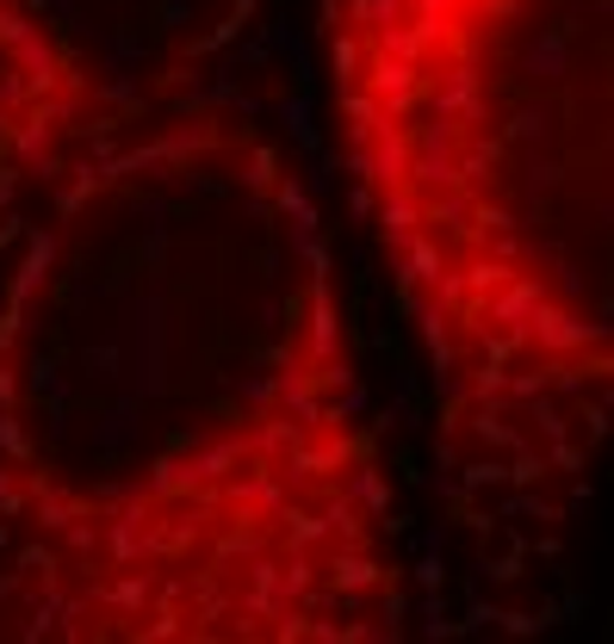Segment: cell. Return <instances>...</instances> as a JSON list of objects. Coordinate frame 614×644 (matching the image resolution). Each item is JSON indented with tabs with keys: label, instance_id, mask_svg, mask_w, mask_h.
Returning a JSON list of instances; mask_svg holds the SVG:
<instances>
[{
	"label": "cell",
	"instance_id": "cell-42",
	"mask_svg": "<svg viewBox=\"0 0 614 644\" xmlns=\"http://www.w3.org/2000/svg\"><path fill=\"white\" fill-rule=\"evenodd\" d=\"M242 180H249L254 192H268L273 180H280V156H273V149H254V156H249V173H242Z\"/></svg>",
	"mask_w": 614,
	"mask_h": 644
},
{
	"label": "cell",
	"instance_id": "cell-8",
	"mask_svg": "<svg viewBox=\"0 0 614 644\" xmlns=\"http://www.w3.org/2000/svg\"><path fill=\"white\" fill-rule=\"evenodd\" d=\"M205 515H211V503L180 508V496H174V515L168 520L149 515V558H187V551L199 546V534H205Z\"/></svg>",
	"mask_w": 614,
	"mask_h": 644
},
{
	"label": "cell",
	"instance_id": "cell-44",
	"mask_svg": "<svg viewBox=\"0 0 614 644\" xmlns=\"http://www.w3.org/2000/svg\"><path fill=\"white\" fill-rule=\"evenodd\" d=\"M118 366H125V353H118L112 341L87 347V372H94V378H118Z\"/></svg>",
	"mask_w": 614,
	"mask_h": 644
},
{
	"label": "cell",
	"instance_id": "cell-61",
	"mask_svg": "<svg viewBox=\"0 0 614 644\" xmlns=\"http://www.w3.org/2000/svg\"><path fill=\"white\" fill-rule=\"evenodd\" d=\"M7 130H13V125H7V118H0V149H7Z\"/></svg>",
	"mask_w": 614,
	"mask_h": 644
},
{
	"label": "cell",
	"instance_id": "cell-43",
	"mask_svg": "<svg viewBox=\"0 0 614 644\" xmlns=\"http://www.w3.org/2000/svg\"><path fill=\"white\" fill-rule=\"evenodd\" d=\"M423 632H428V638H447V632H454V620H447V601H441V589H428V601H423Z\"/></svg>",
	"mask_w": 614,
	"mask_h": 644
},
{
	"label": "cell",
	"instance_id": "cell-10",
	"mask_svg": "<svg viewBox=\"0 0 614 644\" xmlns=\"http://www.w3.org/2000/svg\"><path fill=\"white\" fill-rule=\"evenodd\" d=\"M94 601L106 613H118V620H137V613L156 601V577H149L143 564H118L112 582H94Z\"/></svg>",
	"mask_w": 614,
	"mask_h": 644
},
{
	"label": "cell",
	"instance_id": "cell-36",
	"mask_svg": "<svg viewBox=\"0 0 614 644\" xmlns=\"http://www.w3.org/2000/svg\"><path fill=\"white\" fill-rule=\"evenodd\" d=\"M0 453L13 458V465H32V434L19 422L13 409H0Z\"/></svg>",
	"mask_w": 614,
	"mask_h": 644
},
{
	"label": "cell",
	"instance_id": "cell-25",
	"mask_svg": "<svg viewBox=\"0 0 614 644\" xmlns=\"http://www.w3.org/2000/svg\"><path fill=\"white\" fill-rule=\"evenodd\" d=\"M273 118H280L285 130H292V142H299V149H323V137H316V125H311V94H285L280 106H273Z\"/></svg>",
	"mask_w": 614,
	"mask_h": 644
},
{
	"label": "cell",
	"instance_id": "cell-6",
	"mask_svg": "<svg viewBox=\"0 0 614 644\" xmlns=\"http://www.w3.org/2000/svg\"><path fill=\"white\" fill-rule=\"evenodd\" d=\"M428 106L441 112V118H454V125H485V75H478V63L447 68L441 87L428 94Z\"/></svg>",
	"mask_w": 614,
	"mask_h": 644
},
{
	"label": "cell",
	"instance_id": "cell-20",
	"mask_svg": "<svg viewBox=\"0 0 614 644\" xmlns=\"http://www.w3.org/2000/svg\"><path fill=\"white\" fill-rule=\"evenodd\" d=\"M454 161H459V187H485L490 173H497V161H503V137H466L454 149Z\"/></svg>",
	"mask_w": 614,
	"mask_h": 644
},
{
	"label": "cell",
	"instance_id": "cell-38",
	"mask_svg": "<svg viewBox=\"0 0 614 644\" xmlns=\"http://www.w3.org/2000/svg\"><path fill=\"white\" fill-rule=\"evenodd\" d=\"M19 570H25V577H44V589H56V551L44 546V539H32V546H19Z\"/></svg>",
	"mask_w": 614,
	"mask_h": 644
},
{
	"label": "cell",
	"instance_id": "cell-7",
	"mask_svg": "<svg viewBox=\"0 0 614 644\" xmlns=\"http://www.w3.org/2000/svg\"><path fill=\"white\" fill-rule=\"evenodd\" d=\"M137 378H143V397H156L168 384V316H162L156 298L137 310Z\"/></svg>",
	"mask_w": 614,
	"mask_h": 644
},
{
	"label": "cell",
	"instance_id": "cell-13",
	"mask_svg": "<svg viewBox=\"0 0 614 644\" xmlns=\"http://www.w3.org/2000/svg\"><path fill=\"white\" fill-rule=\"evenodd\" d=\"M13 68H19V81L32 87V99H50L56 87H63V56L50 50V38H44V32L19 38V44H13Z\"/></svg>",
	"mask_w": 614,
	"mask_h": 644
},
{
	"label": "cell",
	"instance_id": "cell-26",
	"mask_svg": "<svg viewBox=\"0 0 614 644\" xmlns=\"http://www.w3.org/2000/svg\"><path fill=\"white\" fill-rule=\"evenodd\" d=\"M516 273V261H503V254H472L466 267H459V279H466V292H478V298H490L497 285Z\"/></svg>",
	"mask_w": 614,
	"mask_h": 644
},
{
	"label": "cell",
	"instance_id": "cell-35",
	"mask_svg": "<svg viewBox=\"0 0 614 644\" xmlns=\"http://www.w3.org/2000/svg\"><path fill=\"white\" fill-rule=\"evenodd\" d=\"M547 391V360L540 366H509V384H503V403H528V397Z\"/></svg>",
	"mask_w": 614,
	"mask_h": 644
},
{
	"label": "cell",
	"instance_id": "cell-19",
	"mask_svg": "<svg viewBox=\"0 0 614 644\" xmlns=\"http://www.w3.org/2000/svg\"><path fill=\"white\" fill-rule=\"evenodd\" d=\"M552 137H559V112H552L547 99H521L503 125V142H521V149H540V142H552Z\"/></svg>",
	"mask_w": 614,
	"mask_h": 644
},
{
	"label": "cell",
	"instance_id": "cell-34",
	"mask_svg": "<svg viewBox=\"0 0 614 644\" xmlns=\"http://www.w3.org/2000/svg\"><path fill=\"white\" fill-rule=\"evenodd\" d=\"M354 415H366V384H354V378H347L342 397H335V403H323V427H347Z\"/></svg>",
	"mask_w": 614,
	"mask_h": 644
},
{
	"label": "cell",
	"instance_id": "cell-23",
	"mask_svg": "<svg viewBox=\"0 0 614 644\" xmlns=\"http://www.w3.org/2000/svg\"><path fill=\"white\" fill-rule=\"evenodd\" d=\"M149 496H156V503H174V496H199V489H192V472H187V453H168V458H156V465H149Z\"/></svg>",
	"mask_w": 614,
	"mask_h": 644
},
{
	"label": "cell",
	"instance_id": "cell-50",
	"mask_svg": "<svg viewBox=\"0 0 614 644\" xmlns=\"http://www.w3.org/2000/svg\"><path fill=\"white\" fill-rule=\"evenodd\" d=\"M583 434H590V441H602V434H608V397H596V403L583 409Z\"/></svg>",
	"mask_w": 614,
	"mask_h": 644
},
{
	"label": "cell",
	"instance_id": "cell-11",
	"mask_svg": "<svg viewBox=\"0 0 614 644\" xmlns=\"http://www.w3.org/2000/svg\"><path fill=\"white\" fill-rule=\"evenodd\" d=\"M392 254H397V279H404V292H435V279H441V267H447V249L428 236V230L404 236Z\"/></svg>",
	"mask_w": 614,
	"mask_h": 644
},
{
	"label": "cell",
	"instance_id": "cell-53",
	"mask_svg": "<svg viewBox=\"0 0 614 644\" xmlns=\"http://www.w3.org/2000/svg\"><path fill=\"white\" fill-rule=\"evenodd\" d=\"M273 384H280V378H249V384H242L249 409H268V403H273Z\"/></svg>",
	"mask_w": 614,
	"mask_h": 644
},
{
	"label": "cell",
	"instance_id": "cell-16",
	"mask_svg": "<svg viewBox=\"0 0 614 644\" xmlns=\"http://www.w3.org/2000/svg\"><path fill=\"white\" fill-rule=\"evenodd\" d=\"M242 441H249V453L254 458H285V453H292V446H299L304 441V427L299 422H292V415H285V409H261V415H254V427H249V434H242Z\"/></svg>",
	"mask_w": 614,
	"mask_h": 644
},
{
	"label": "cell",
	"instance_id": "cell-40",
	"mask_svg": "<svg viewBox=\"0 0 614 644\" xmlns=\"http://www.w3.org/2000/svg\"><path fill=\"white\" fill-rule=\"evenodd\" d=\"M100 187H106V173H94V168H75V180H69V187H63V199H56V204H63V218H69V211H81V204L94 199Z\"/></svg>",
	"mask_w": 614,
	"mask_h": 644
},
{
	"label": "cell",
	"instance_id": "cell-37",
	"mask_svg": "<svg viewBox=\"0 0 614 644\" xmlns=\"http://www.w3.org/2000/svg\"><path fill=\"white\" fill-rule=\"evenodd\" d=\"M454 472H459V489H466V496L503 484V465H497V458H466V465H454Z\"/></svg>",
	"mask_w": 614,
	"mask_h": 644
},
{
	"label": "cell",
	"instance_id": "cell-41",
	"mask_svg": "<svg viewBox=\"0 0 614 644\" xmlns=\"http://www.w3.org/2000/svg\"><path fill=\"white\" fill-rule=\"evenodd\" d=\"M131 415H137V403H118V409L106 415V422H100V434H94V441H100V446H125V441H131V427H137Z\"/></svg>",
	"mask_w": 614,
	"mask_h": 644
},
{
	"label": "cell",
	"instance_id": "cell-15",
	"mask_svg": "<svg viewBox=\"0 0 614 644\" xmlns=\"http://www.w3.org/2000/svg\"><path fill=\"white\" fill-rule=\"evenodd\" d=\"M330 582L342 589V601L354 608V601L366 595V589H378L385 582V570L366 558V546H335V558H330Z\"/></svg>",
	"mask_w": 614,
	"mask_h": 644
},
{
	"label": "cell",
	"instance_id": "cell-32",
	"mask_svg": "<svg viewBox=\"0 0 614 644\" xmlns=\"http://www.w3.org/2000/svg\"><path fill=\"white\" fill-rule=\"evenodd\" d=\"M521 409H528V422L540 427V441H559V434H571V422H565V409H559V397L540 391V397H528Z\"/></svg>",
	"mask_w": 614,
	"mask_h": 644
},
{
	"label": "cell",
	"instance_id": "cell-18",
	"mask_svg": "<svg viewBox=\"0 0 614 644\" xmlns=\"http://www.w3.org/2000/svg\"><path fill=\"white\" fill-rule=\"evenodd\" d=\"M50 267H56V236L38 230V236H25V261H19V273H13V310L32 304V292L50 279Z\"/></svg>",
	"mask_w": 614,
	"mask_h": 644
},
{
	"label": "cell",
	"instance_id": "cell-24",
	"mask_svg": "<svg viewBox=\"0 0 614 644\" xmlns=\"http://www.w3.org/2000/svg\"><path fill=\"white\" fill-rule=\"evenodd\" d=\"M342 118H347V137L354 142H366L378 125H385V106H378L366 87H342Z\"/></svg>",
	"mask_w": 614,
	"mask_h": 644
},
{
	"label": "cell",
	"instance_id": "cell-60",
	"mask_svg": "<svg viewBox=\"0 0 614 644\" xmlns=\"http://www.w3.org/2000/svg\"><path fill=\"white\" fill-rule=\"evenodd\" d=\"M0 112H7V68H0Z\"/></svg>",
	"mask_w": 614,
	"mask_h": 644
},
{
	"label": "cell",
	"instance_id": "cell-27",
	"mask_svg": "<svg viewBox=\"0 0 614 644\" xmlns=\"http://www.w3.org/2000/svg\"><path fill=\"white\" fill-rule=\"evenodd\" d=\"M330 63H335V81L342 87H354L361 81V68H366V32H335V50H330Z\"/></svg>",
	"mask_w": 614,
	"mask_h": 644
},
{
	"label": "cell",
	"instance_id": "cell-55",
	"mask_svg": "<svg viewBox=\"0 0 614 644\" xmlns=\"http://www.w3.org/2000/svg\"><path fill=\"white\" fill-rule=\"evenodd\" d=\"M454 626H497V608H490V601H472L466 620H454Z\"/></svg>",
	"mask_w": 614,
	"mask_h": 644
},
{
	"label": "cell",
	"instance_id": "cell-58",
	"mask_svg": "<svg viewBox=\"0 0 614 644\" xmlns=\"http://www.w3.org/2000/svg\"><path fill=\"white\" fill-rule=\"evenodd\" d=\"M435 458H441V472H454V465H459V446L441 434V446H435Z\"/></svg>",
	"mask_w": 614,
	"mask_h": 644
},
{
	"label": "cell",
	"instance_id": "cell-4",
	"mask_svg": "<svg viewBox=\"0 0 614 644\" xmlns=\"http://www.w3.org/2000/svg\"><path fill=\"white\" fill-rule=\"evenodd\" d=\"M540 298H552V285H547V273H509L497 292L485 298V316H490V329H521L528 316H534V304Z\"/></svg>",
	"mask_w": 614,
	"mask_h": 644
},
{
	"label": "cell",
	"instance_id": "cell-45",
	"mask_svg": "<svg viewBox=\"0 0 614 644\" xmlns=\"http://www.w3.org/2000/svg\"><path fill=\"white\" fill-rule=\"evenodd\" d=\"M32 32H38V25L19 13V7H0V44H7V50H13L19 38H32Z\"/></svg>",
	"mask_w": 614,
	"mask_h": 644
},
{
	"label": "cell",
	"instance_id": "cell-59",
	"mask_svg": "<svg viewBox=\"0 0 614 644\" xmlns=\"http://www.w3.org/2000/svg\"><path fill=\"white\" fill-rule=\"evenodd\" d=\"M13 589H19V577H0V601H13Z\"/></svg>",
	"mask_w": 614,
	"mask_h": 644
},
{
	"label": "cell",
	"instance_id": "cell-33",
	"mask_svg": "<svg viewBox=\"0 0 614 644\" xmlns=\"http://www.w3.org/2000/svg\"><path fill=\"white\" fill-rule=\"evenodd\" d=\"M63 613H69V595L44 589V601H38L32 620H25V638H50V632H63Z\"/></svg>",
	"mask_w": 614,
	"mask_h": 644
},
{
	"label": "cell",
	"instance_id": "cell-3",
	"mask_svg": "<svg viewBox=\"0 0 614 644\" xmlns=\"http://www.w3.org/2000/svg\"><path fill=\"white\" fill-rule=\"evenodd\" d=\"M571 38H577V19L540 25V32L521 44V75H534L540 87H565L571 81Z\"/></svg>",
	"mask_w": 614,
	"mask_h": 644
},
{
	"label": "cell",
	"instance_id": "cell-5",
	"mask_svg": "<svg viewBox=\"0 0 614 644\" xmlns=\"http://www.w3.org/2000/svg\"><path fill=\"white\" fill-rule=\"evenodd\" d=\"M249 441L242 434H218V441H187V472H192V489H218L223 477H237L249 465Z\"/></svg>",
	"mask_w": 614,
	"mask_h": 644
},
{
	"label": "cell",
	"instance_id": "cell-29",
	"mask_svg": "<svg viewBox=\"0 0 614 644\" xmlns=\"http://www.w3.org/2000/svg\"><path fill=\"white\" fill-rule=\"evenodd\" d=\"M63 546H69V558H75V564H100V515H87V508H81V515L63 527Z\"/></svg>",
	"mask_w": 614,
	"mask_h": 644
},
{
	"label": "cell",
	"instance_id": "cell-51",
	"mask_svg": "<svg viewBox=\"0 0 614 644\" xmlns=\"http://www.w3.org/2000/svg\"><path fill=\"white\" fill-rule=\"evenodd\" d=\"M342 168L354 173V180H366V187H373V149H366V142H354V149H347Z\"/></svg>",
	"mask_w": 614,
	"mask_h": 644
},
{
	"label": "cell",
	"instance_id": "cell-39",
	"mask_svg": "<svg viewBox=\"0 0 614 644\" xmlns=\"http://www.w3.org/2000/svg\"><path fill=\"white\" fill-rule=\"evenodd\" d=\"M25 384H32L38 397H56V403H63V391H69V384H63V366L44 360V353H38V360L25 366Z\"/></svg>",
	"mask_w": 614,
	"mask_h": 644
},
{
	"label": "cell",
	"instance_id": "cell-48",
	"mask_svg": "<svg viewBox=\"0 0 614 644\" xmlns=\"http://www.w3.org/2000/svg\"><path fill=\"white\" fill-rule=\"evenodd\" d=\"M25 503H32V496H25L13 477L0 472V515H7V520H25Z\"/></svg>",
	"mask_w": 614,
	"mask_h": 644
},
{
	"label": "cell",
	"instance_id": "cell-57",
	"mask_svg": "<svg viewBox=\"0 0 614 644\" xmlns=\"http://www.w3.org/2000/svg\"><path fill=\"white\" fill-rule=\"evenodd\" d=\"M447 546V527H428L423 539H416V551H441Z\"/></svg>",
	"mask_w": 614,
	"mask_h": 644
},
{
	"label": "cell",
	"instance_id": "cell-2",
	"mask_svg": "<svg viewBox=\"0 0 614 644\" xmlns=\"http://www.w3.org/2000/svg\"><path fill=\"white\" fill-rule=\"evenodd\" d=\"M354 87H366V94L385 106V118H409L416 112V99L428 94V68L423 63H409V56H385V50L366 44V68Z\"/></svg>",
	"mask_w": 614,
	"mask_h": 644
},
{
	"label": "cell",
	"instance_id": "cell-12",
	"mask_svg": "<svg viewBox=\"0 0 614 644\" xmlns=\"http://www.w3.org/2000/svg\"><path fill=\"white\" fill-rule=\"evenodd\" d=\"M373 218H378V236H385V249H397L404 236H416L423 230V192L409 187H378V204H373Z\"/></svg>",
	"mask_w": 614,
	"mask_h": 644
},
{
	"label": "cell",
	"instance_id": "cell-47",
	"mask_svg": "<svg viewBox=\"0 0 614 644\" xmlns=\"http://www.w3.org/2000/svg\"><path fill=\"white\" fill-rule=\"evenodd\" d=\"M497 626L516 632V638H534V632L547 626V613H503V608H497Z\"/></svg>",
	"mask_w": 614,
	"mask_h": 644
},
{
	"label": "cell",
	"instance_id": "cell-49",
	"mask_svg": "<svg viewBox=\"0 0 614 644\" xmlns=\"http://www.w3.org/2000/svg\"><path fill=\"white\" fill-rule=\"evenodd\" d=\"M528 180H534V192H540V187H559V180H565V161H552V156L540 161V156H534V161H528Z\"/></svg>",
	"mask_w": 614,
	"mask_h": 644
},
{
	"label": "cell",
	"instance_id": "cell-52",
	"mask_svg": "<svg viewBox=\"0 0 614 644\" xmlns=\"http://www.w3.org/2000/svg\"><path fill=\"white\" fill-rule=\"evenodd\" d=\"M342 25H347V19H342V0H316V32H342Z\"/></svg>",
	"mask_w": 614,
	"mask_h": 644
},
{
	"label": "cell",
	"instance_id": "cell-9",
	"mask_svg": "<svg viewBox=\"0 0 614 644\" xmlns=\"http://www.w3.org/2000/svg\"><path fill=\"white\" fill-rule=\"evenodd\" d=\"M459 427H466L478 446H490V453H516L521 441H534V434H528V427H521L503 403H466V409H459Z\"/></svg>",
	"mask_w": 614,
	"mask_h": 644
},
{
	"label": "cell",
	"instance_id": "cell-30",
	"mask_svg": "<svg viewBox=\"0 0 614 644\" xmlns=\"http://www.w3.org/2000/svg\"><path fill=\"white\" fill-rule=\"evenodd\" d=\"M503 384H509V366L478 360L472 372H466V403H503Z\"/></svg>",
	"mask_w": 614,
	"mask_h": 644
},
{
	"label": "cell",
	"instance_id": "cell-1",
	"mask_svg": "<svg viewBox=\"0 0 614 644\" xmlns=\"http://www.w3.org/2000/svg\"><path fill=\"white\" fill-rule=\"evenodd\" d=\"M521 335H528V353H540V360H559V353H583L590 341L608 347V323H590L577 304H559V298H540V304H534V316L521 323Z\"/></svg>",
	"mask_w": 614,
	"mask_h": 644
},
{
	"label": "cell",
	"instance_id": "cell-46",
	"mask_svg": "<svg viewBox=\"0 0 614 644\" xmlns=\"http://www.w3.org/2000/svg\"><path fill=\"white\" fill-rule=\"evenodd\" d=\"M416 582H423V589H447V558L441 551H423V558H416Z\"/></svg>",
	"mask_w": 614,
	"mask_h": 644
},
{
	"label": "cell",
	"instance_id": "cell-17",
	"mask_svg": "<svg viewBox=\"0 0 614 644\" xmlns=\"http://www.w3.org/2000/svg\"><path fill=\"white\" fill-rule=\"evenodd\" d=\"M342 496L361 508V515H373V520L392 515V484H385V472H378V465H366V458H347V484H342Z\"/></svg>",
	"mask_w": 614,
	"mask_h": 644
},
{
	"label": "cell",
	"instance_id": "cell-28",
	"mask_svg": "<svg viewBox=\"0 0 614 644\" xmlns=\"http://www.w3.org/2000/svg\"><path fill=\"white\" fill-rule=\"evenodd\" d=\"M342 19L354 25V32H385V25L404 19V0H347Z\"/></svg>",
	"mask_w": 614,
	"mask_h": 644
},
{
	"label": "cell",
	"instance_id": "cell-22",
	"mask_svg": "<svg viewBox=\"0 0 614 644\" xmlns=\"http://www.w3.org/2000/svg\"><path fill=\"white\" fill-rule=\"evenodd\" d=\"M273 204L292 218V242L316 236V204H311V187H304V180H273Z\"/></svg>",
	"mask_w": 614,
	"mask_h": 644
},
{
	"label": "cell",
	"instance_id": "cell-21",
	"mask_svg": "<svg viewBox=\"0 0 614 644\" xmlns=\"http://www.w3.org/2000/svg\"><path fill=\"white\" fill-rule=\"evenodd\" d=\"M81 508H87L81 496H63V489L50 484V489H38L32 503H25V515H32V527H38V534H63L69 520L81 515Z\"/></svg>",
	"mask_w": 614,
	"mask_h": 644
},
{
	"label": "cell",
	"instance_id": "cell-54",
	"mask_svg": "<svg viewBox=\"0 0 614 644\" xmlns=\"http://www.w3.org/2000/svg\"><path fill=\"white\" fill-rule=\"evenodd\" d=\"M373 204H378V187H354V199H347V211H354V218H373Z\"/></svg>",
	"mask_w": 614,
	"mask_h": 644
},
{
	"label": "cell",
	"instance_id": "cell-56",
	"mask_svg": "<svg viewBox=\"0 0 614 644\" xmlns=\"http://www.w3.org/2000/svg\"><path fill=\"white\" fill-rule=\"evenodd\" d=\"M13 403H19V378L0 366V409H13Z\"/></svg>",
	"mask_w": 614,
	"mask_h": 644
},
{
	"label": "cell",
	"instance_id": "cell-14",
	"mask_svg": "<svg viewBox=\"0 0 614 644\" xmlns=\"http://www.w3.org/2000/svg\"><path fill=\"white\" fill-rule=\"evenodd\" d=\"M342 353V316H335L330 279H311V323H304V360H330Z\"/></svg>",
	"mask_w": 614,
	"mask_h": 644
},
{
	"label": "cell",
	"instance_id": "cell-31",
	"mask_svg": "<svg viewBox=\"0 0 614 644\" xmlns=\"http://www.w3.org/2000/svg\"><path fill=\"white\" fill-rule=\"evenodd\" d=\"M540 477H547V453H540L534 441H521L516 453H509V465H503V484L528 489V484H540Z\"/></svg>",
	"mask_w": 614,
	"mask_h": 644
}]
</instances>
